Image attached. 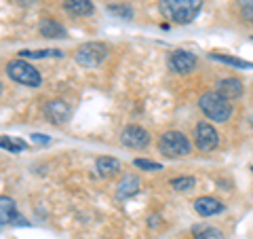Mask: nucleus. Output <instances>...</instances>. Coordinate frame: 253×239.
<instances>
[{"instance_id": "obj_1", "label": "nucleus", "mask_w": 253, "mask_h": 239, "mask_svg": "<svg viewBox=\"0 0 253 239\" xmlns=\"http://www.w3.org/2000/svg\"><path fill=\"white\" fill-rule=\"evenodd\" d=\"M203 0H163L161 9L175 23H190L199 15Z\"/></svg>"}, {"instance_id": "obj_2", "label": "nucleus", "mask_w": 253, "mask_h": 239, "mask_svg": "<svg viewBox=\"0 0 253 239\" xmlns=\"http://www.w3.org/2000/svg\"><path fill=\"white\" fill-rule=\"evenodd\" d=\"M199 104H201V110L211 119V121L224 123V121H228V119L232 117L230 102H228L219 91H207V93H203L201 100H199Z\"/></svg>"}, {"instance_id": "obj_3", "label": "nucleus", "mask_w": 253, "mask_h": 239, "mask_svg": "<svg viewBox=\"0 0 253 239\" xmlns=\"http://www.w3.org/2000/svg\"><path fill=\"white\" fill-rule=\"evenodd\" d=\"M6 72L13 81H17L26 87H38L41 85V74H38V70L28 63L26 60H13L9 61V66H6Z\"/></svg>"}, {"instance_id": "obj_4", "label": "nucleus", "mask_w": 253, "mask_h": 239, "mask_svg": "<svg viewBox=\"0 0 253 239\" xmlns=\"http://www.w3.org/2000/svg\"><path fill=\"white\" fill-rule=\"evenodd\" d=\"M158 150L169 157V159H177V157H184L190 153V142L186 140L184 133L179 131H167L158 142Z\"/></svg>"}, {"instance_id": "obj_5", "label": "nucleus", "mask_w": 253, "mask_h": 239, "mask_svg": "<svg viewBox=\"0 0 253 239\" xmlns=\"http://www.w3.org/2000/svg\"><path fill=\"white\" fill-rule=\"evenodd\" d=\"M106 55H108V47L104 43H86L76 51V61L81 66L93 68V66H99L106 60Z\"/></svg>"}, {"instance_id": "obj_6", "label": "nucleus", "mask_w": 253, "mask_h": 239, "mask_svg": "<svg viewBox=\"0 0 253 239\" xmlns=\"http://www.w3.org/2000/svg\"><path fill=\"white\" fill-rule=\"evenodd\" d=\"M219 144V135L215 131V127H211V123L203 121L196 127V146H199L203 153H211L215 150Z\"/></svg>"}, {"instance_id": "obj_7", "label": "nucleus", "mask_w": 253, "mask_h": 239, "mask_svg": "<svg viewBox=\"0 0 253 239\" xmlns=\"http://www.w3.org/2000/svg\"><path fill=\"white\" fill-rule=\"evenodd\" d=\"M196 66V58L192 53H188V51H173L171 53V58H169V68L173 70V72H179V74H188V72H192Z\"/></svg>"}, {"instance_id": "obj_8", "label": "nucleus", "mask_w": 253, "mask_h": 239, "mask_svg": "<svg viewBox=\"0 0 253 239\" xmlns=\"http://www.w3.org/2000/svg\"><path fill=\"white\" fill-rule=\"evenodd\" d=\"M121 138H123V144L129 146V148H144V146H148V142H150L148 131L141 129V127H137V125H129L123 131Z\"/></svg>"}, {"instance_id": "obj_9", "label": "nucleus", "mask_w": 253, "mask_h": 239, "mask_svg": "<svg viewBox=\"0 0 253 239\" xmlns=\"http://www.w3.org/2000/svg\"><path fill=\"white\" fill-rule=\"evenodd\" d=\"M194 210L201 214V216H215V214L224 212V203L215 197H199L194 201Z\"/></svg>"}, {"instance_id": "obj_10", "label": "nucleus", "mask_w": 253, "mask_h": 239, "mask_svg": "<svg viewBox=\"0 0 253 239\" xmlns=\"http://www.w3.org/2000/svg\"><path fill=\"white\" fill-rule=\"evenodd\" d=\"M44 110H46V117H49L53 123H57V125L66 123L68 119H70V106L66 104V102H61V100H53V102H49Z\"/></svg>"}, {"instance_id": "obj_11", "label": "nucleus", "mask_w": 253, "mask_h": 239, "mask_svg": "<svg viewBox=\"0 0 253 239\" xmlns=\"http://www.w3.org/2000/svg\"><path fill=\"white\" fill-rule=\"evenodd\" d=\"M13 220H19V225H23L21 218L17 216V208H15L13 199L0 197V225H9Z\"/></svg>"}, {"instance_id": "obj_12", "label": "nucleus", "mask_w": 253, "mask_h": 239, "mask_svg": "<svg viewBox=\"0 0 253 239\" xmlns=\"http://www.w3.org/2000/svg\"><path fill=\"white\" fill-rule=\"evenodd\" d=\"M219 93L224 95L228 102L241 98V93H243V83L239 81V78H224V81H219Z\"/></svg>"}, {"instance_id": "obj_13", "label": "nucleus", "mask_w": 253, "mask_h": 239, "mask_svg": "<svg viewBox=\"0 0 253 239\" xmlns=\"http://www.w3.org/2000/svg\"><path fill=\"white\" fill-rule=\"evenodd\" d=\"M63 9L70 15H91L93 13V2L91 0H66Z\"/></svg>"}, {"instance_id": "obj_14", "label": "nucleus", "mask_w": 253, "mask_h": 239, "mask_svg": "<svg viewBox=\"0 0 253 239\" xmlns=\"http://www.w3.org/2000/svg\"><path fill=\"white\" fill-rule=\"evenodd\" d=\"M41 32H42V36H46V38H66V30H63V26H59V23L55 19H51V17L42 19Z\"/></svg>"}, {"instance_id": "obj_15", "label": "nucleus", "mask_w": 253, "mask_h": 239, "mask_svg": "<svg viewBox=\"0 0 253 239\" xmlns=\"http://www.w3.org/2000/svg\"><path fill=\"white\" fill-rule=\"evenodd\" d=\"M97 172L101 176H114L121 172V163L114 157H99L97 159Z\"/></svg>"}, {"instance_id": "obj_16", "label": "nucleus", "mask_w": 253, "mask_h": 239, "mask_svg": "<svg viewBox=\"0 0 253 239\" xmlns=\"http://www.w3.org/2000/svg\"><path fill=\"white\" fill-rule=\"evenodd\" d=\"M139 190V180L137 176H126L121 180V184H118V197L121 199H126V197H133Z\"/></svg>"}, {"instance_id": "obj_17", "label": "nucleus", "mask_w": 253, "mask_h": 239, "mask_svg": "<svg viewBox=\"0 0 253 239\" xmlns=\"http://www.w3.org/2000/svg\"><path fill=\"white\" fill-rule=\"evenodd\" d=\"M21 60H44V58H61L59 49H42V51H21Z\"/></svg>"}, {"instance_id": "obj_18", "label": "nucleus", "mask_w": 253, "mask_h": 239, "mask_svg": "<svg viewBox=\"0 0 253 239\" xmlns=\"http://www.w3.org/2000/svg\"><path fill=\"white\" fill-rule=\"evenodd\" d=\"M213 60H217L221 63H228V66H236V68H253V63L247 60H239V58H232V55H219V53H211Z\"/></svg>"}, {"instance_id": "obj_19", "label": "nucleus", "mask_w": 253, "mask_h": 239, "mask_svg": "<svg viewBox=\"0 0 253 239\" xmlns=\"http://www.w3.org/2000/svg\"><path fill=\"white\" fill-rule=\"evenodd\" d=\"M28 144L23 140L19 138H13V135H2L0 138V148H6V150H11V153H19V150H23Z\"/></svg>"}, {"instance_id": "obj_20", "label": "nucleus", "mask_w": 253, "mask_h": 239, "mask_svg": "<svg viewBox=\"0 0 253 239\" xmlns=\"http://www.w3.org/2000/svg\"><path fill=\"white\" fill-rule=\"evenodd\" d=\"M194 239H224V233L215 227H196Z\"/></svg>"}, {"instance_id": "obj_21", "label": "nucleus", "mask_w": 253, "mask_h": 239, "mask_svg": "<svg viewBox=\"0 0 253 239\" xmlns=\"http://www.w3.org/2000/svg\"><path fill=\"white\" fill-rule=\"evenodd\" d=\"M171 186L175 188V190H188V188H194V178H190V176L173 178V180H171Z\"/></svg>"}, {"instance_id": "obj_22", "label": "nucleus", "mask_w": 253, "mask_h": 239, "mask_svg": "<svg viewBox=\"0 0 253 239\" xmlns=\"http://www.w3.org/2000/svg\"><path fill=\"white\" fill-rule=\"evenodd\" d=\"M135 165L139 167V170H148V172H158L161 170V163L148 161V159H135Z\"/></svg>"}, {"instance_id": "obj_23", "label": "nucleus", "mask_w": 253, "mask_h": 239, "mask_svg": "<svg viewBox=\"0 0 253 239\" xmlns=\"http://www.w3.org/2000/svg\"><path fill=\"white\" fill-rule=\"evenodd\" d=\"M110 13H114V15H121V17H133V11L129 9V6H123V9H121V6H110Z\"/></svg>"}, {"instance_id": "obj_24", "label": "nucleus", "mask_w": 253, "mask_h": 239, "mask_svg": "<svg viewBox=\"0 0 253 239\" xmlns=\"http://www.w3.org/2000/svg\"><path fill=\"white\" fill-rule=\"evenodd\" d=\"M32 140H34L36 144H49V135H41V133H34V135H32Z\"/></svg>"}, {"instance_id": "obj_25", "label": "nucleus", "mask_w": 253, "mask_h": 239, "mask_svg": "<svg viewBox=\"0 0 253 239\" xmlns=\"http://www.w3.org/2000/svg\"><path fill=\"white\" fill-rule=\"evenodd\" d=\"M0 91H2V83H0Z\"/></svg>"}]
</instances>
